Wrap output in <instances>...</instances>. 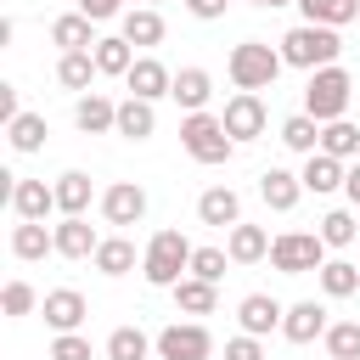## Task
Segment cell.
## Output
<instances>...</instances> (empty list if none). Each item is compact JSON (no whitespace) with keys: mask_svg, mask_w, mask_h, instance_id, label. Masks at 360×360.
I'll return each instance as SVG.
<instances>
[{"mask_svg":"<svg viewBox=\"0 0 360 360\" xmlns=\"http://www.w3.org/2000/svg\"><path fill=\"white\" fill-rule=\"evenodd\" d=\"M56 79H62L68 90H90V79H96V51H68V56L56 62Z\"/></svg>","mask_w":360,"mask_h":360,"instance_id":"cell-33","label":"cell"},{"mask_svg":"<svg viewBox=\"0 0 360 360\" xmlns=\"http://www.w3.org/2000/svg\"><path fill=\"white\" fill-rule=\"evenodd\" d=\"M96 270H101V276H129V270H135V242H129V236H101Z\"/></svg>","mask_w":360,"mask_h":360,"instance_id":"cell-27","label":"cell"},{"mask_svg":"<svg viewBox=\"0 0 360 360\" xmlns=\"http://www.w3.org/2000/svg\"><path fill=\"white\" fill-rule=\"evenodd\" d=\"M180 146H186L197 163H225V158L236 152V141L225 135V124H219L214 112H186V124H180Z\"/></svg>","mask_w":360,"mask_h":360,"instance_id":"cell-5","label":"cell"},{"mask_svg":"<svg viewBox=\"0 0 360 360\" xmlns=\"http://www.w3.org/2000/svg\"><path fill=\"white\" fill-rule=\"evenodd\" d=\"M124 84H129V96H135V101H158V96H169V90H174V73H169L158 56H135V68L124 73Z\"/></svg>","mask_w":360,"mask_h":360,"instance_id":"cell-10","label":"cell"},{"mask_svg":"<svg viewBox=\"0 0 360 360\" xmlns=\"http://www.w3.org/2000/svg\"><path fill=\"white\" fill-rule=\"evenodd\" d=\"M0 309H6V315H34V309H39V292H34L28 281H6Z\"/></svg>","mask_w":360,"mask_h":360,"instance_id":"cell-39","label":"cell"},{"mask_svg":"<svg viewBox=\"0 0 360 360\" xmlns=\"http://www.w3.org/2000/svg\"><path fill=\"white\" fill-rule=\"evenodd\" d=\"M146 349H152V338L141 326H118L107 338V360H146Z\"/></svg>","mask_w":360,"mask_h":360,"instance_id":"cell-36","label":"cell"},{"mask_svg":"<svg viewBox=\"0 0 360 360\" xmlns=\"http://www.w3.org/2000/svg\"><path fill=\"white\" fill-rule=\"evenodd\" d=\"M124 39H129V45H158V39H163V17H158V6H135V11H124Z\"/></svg>","mask_w":360,"mask_h":360,"instance_id":"cell-29","label":"cell"},{"mask_svg":"<svg viewBox=\"0 0 360 360\" xmlns=\"http://www.w3.org/2000/svg\"><path fill=\"white\" fill-rule=\"evenodd\" d=\"M343 191H349V202H354V208H360V163H354V169H349V180H343Z\"/></svg>","mask_w":360,"mask_h":360,"instance_id":"cell-46","label":"cell"},{"mask_svg":"<svg viewBox=\"0 0 360 360\" xmlns=\"http://www.w3.org/2000/svg\"><path fill=\"white\" fill-rule=\"evenodd\" d=\"M11 253H17L22 264H34V259H45V253H56V231H45V225H34V219H22V225L11 231Z\"/></svg>","mask_w":360,"mask_h":360,"instance_id":"cell-22","label":"cell"},{"mask_svg":"<svg viewBox=\"0 0 360 360\" xmlns=\"http://www.w3.org/2000/svg\"><path fill=\"white\" fill-rule=\"evenodd\" d=\"M174 304L186 309V315H214V281H197V276H186L180 287H174Z\"/></svg>","mask_w":360,"mask_h":360,"instance_id":"cell-35","label":"cell"},{"mask_svg":"<svg viewBox=\"0 0 360 360\" xmlns=\"http://www.w3.org/2000/svg\"><path fill=\"white\" fill-rule=\"evenodd\" d=\"M152 129H158L152 101H135V96H129V101H118V135H124V141H146Z\"/></svg>","mask_w":360,"mask_h":360,"instance_id":"cell-26","label":"cell"},{"mask_svg":"<svg viewBox=\"0 0 360 360\" xmlns=\"http://www.w3.org/2000/svg\"><path fill=\"white\" fill-rule=\"evenodd\" d=\"M225 259H231L225 248H197V253H191V276H197V281H219V276H225Z\"/></svg>","mask_w":360,"mask_h":360,"instance_id":"cell-40","label":"cell"},{"mask_svg":"<svg viewBox=\"0 0 360 360\" xmlns=\"http://www.w3.org/2000/svg\"><path fill=\"white\" fill-rule=\"evenodd\" d=\"M79 11H84L90 22H107V17H118V11H124V0H79Z\"/></svg>","mask_w":360,"mask_h":360,"instance_id":"cell-43","label":"cell"},{"mask_svg":"<svg viewBox=\"0 0 360 360\" xmlns=\"http://www.w3.org/2000/svg\"><path fill=\"white\" fill-rule=\"evenodd\" d=\"M39 315H45V326H51V332H79V326H84V315H90V304H84V292L56 287V292H45Z\"/></svg>","mask_w":360,"mask_h":360,"instance_id":"cell-9","label":"cell"},{"mask_svg":"<svg viewBox=\"0 0 360 360\" xmlns=\"http://www.w3.org/2000/svg\"><path fill=\"white\" fill-rule=\"evenodd\" d=\"M96 248H101V236L90 231L84 214H73V219L56 225V253H62V259H96Z\"/></svg>","mask_w":360,"mask_h":360,"instance_id":"cell-16","label":"cell"},{"mask_svg":"<svg viewBox=\"0 0 360 360\" xmlns=\"http://www.w3.org/2000/svg\"><path fill=\"white\" fill-rule=\"evenodd\" d=\"M219 124H225V135H231V141H259V135H264V101H259L253 90H242V96H231V101H225Z\"/></svg>","mask_w":360,"mask_h":360,"instance_id":"cell-8","label":"cell"},{"mask_svg":"<svg viewBox=\"0 0 360 360\" xmlns=\"http://www.w3.org/2000/svg\"><path fill=\"white\" fill-rule=\"evenodd\" d=\"M321 242H326V248H349V242H354V214H349V208H332V214L321 219Z\"/></svg>","mask_w":360,"mask_h":360,"instance_id":"cell-38","label":"cell"},{"mask_svg":"<svg viewBox=\"0 0 360 360\" xmlns=\"http://www.w3.org/2000/svg\"><path fill=\"white\" fill-rule=\"evenodd\" d=\"M304 22H321V28H343L360 17V0H298Z\"/></svg>","mask_w":360,"mask_h":360,"instance_id":"cell-25","label":"cell"},{"mask_svg":"<svg viewBox=\"0 0 360 360\" xmlns=\"http://www.w3.org/2000/svg\"><path fill=\"white\" fill-rule=\"evenodd\" d=\"M298 180H304V191H315V197H326V191H338V186L349 180V169H343L338 158H326V152H315V158L304 163V174H298Z\"/></svg>","mask_w":360,"mask_h":360,"instance_id":"cell-21","label":"cell"},{"mask_svg":"<svg viewBox=\"0 0 360 360\" xmlns=\"http://www.w3.org/2000/svg\"><path fill=\"white\" fill-rule=\"evenodd\" d=\"M338 28H321V22H298L287 39H281V62L287 68H304V73H321V68H338Z\"/></svg>","mask_w":360,"mask_h":360,"instance_id":"cell-1","label":"cell"},{"mask_svg":"<svg viewBox=\"0 0 360 360\" xmlns=\"http://www.w3.org/2000/svg\"><path fill=\"white\" fill-rule=\"evenodd\" d=\"M73 124L84 129V135H101V129H118V101H107V96H79V107H73Z\"/></svg>","mask_w":360,"mask_h":360,"instance_id":"cell-18","label":"cell"},{"mask_svg":"<svg viewBox=\"0 0 360 360\" xmlns=\"http://www.w3.org/2000/svg\"><path fill=\"white\" fill-rule=\"evenodd\" d=\"M101 214H107V225H135L146 214V191L135 180H118V186L101 191Z\"/></svg>","mask_w":360,"mask_h":360,"instance_id":"cell-11","label":"cell"},{"mask_svg":"<svg viewBox=\"0 0 360 360\" xmlns=\"http://www.w3.org/2000/svg\"><path fill=\"white\" fill-rule=\"evenodd\" d=\"M11 208H17V219H34V225H45V214L56 208V186H45V180H17V191H11Z\"/></svg>","mask_w":360,"mask_h":360,"instance_id":"cell-14","label":"cell"},{"mask_svg":"<svg viewBox=\"0 0 360 360\" xmlns=\"http://www.w3.org/2000/svg\"><path fill=\"white\" fill-rule=\"evenodd\" d=\"M321 152H326V158H338V163H349V158L360 152V129H354L349 118H338V124H321Z\"/></svg>","mask_w":360,"mask_h":360,"instance_id":"cell-31","label":"cell"},{"mask_svg":"<svg viewBox=\"0 0 360 360\" xmlns=\"http://www.w3.org/2000/svg\"><path fill=\"white\" fill-rule=\"evenodd\" d=\"M225 360H264V343L242 332V338H231V343H225Z\"/></svg>","mask_w":360,"mask_h":360,"instance_id":"cell-42","label":"cell"},{"mask_svg":"<svg viewBox=\"0 0 360 360\" xmlns=\"http://www.w3.org/2000/svg\"><path fill=\"white\" fill-rule=\"evenodd\" d=\"M349 90H354V79H349L343 68H321V73H309V84H304V112H309L315 124H338L343 107H349Z\"/></svg>","mask_w":360,"mask_h":360,"instance_id":"cell-4","label":"cell"},{"mask_svg":"<svg viewBox=\"0 0 360 360\" xmlns=\"http://www.w3.org/2000/svg\"><path fill=\"white\" fill-rule=\"evenodd\" d=\"M225 253H231V264H259V259L270 253V236H264L259 225H231Z\"/></svg>","mask_w":360,"mask_h":360,"instance_id":"cell-24","label":"cell"},{"mask_svg":"<svg viewBox=\"0 0 360 360\" xmlns=\"http://www.w3.org/2000/svg\"><path fill=\"white\" fill-rule=\"evenodd\" d=\"M326 354H332V360H360V321L326 326Z\"/></svg>","mask_w":360,"mask_h":360,"instance_id":"cell-37","label":"cell"},{"mask_svg":"<svg viewBox=\"0 0 360 360\" xmlns=\"http://www.w3.org/2000/svg\"><path fill=\"white\" fill-rule=\"evenodd\" d=\"M146 6H158V0H146Z\"/></svg>","mask_w":360,"mask_h":360,"instance_id":"cell-48","label":"cell"},{"mask_svg":"<svg viewBox=\"0 0 360 360\" xmlns=\"http://www.w3.org/2000/svg\"><path fill=\"white\" fill-rule=\"evenodd\" d=\"M259 197H264L276 214H287V208H298L304 180H298V174H287V169H264V174H259Z\"/></svg>","mask_w":360,"mask_h":360,"instance_id":"cell-17","label":"cell"},{"mask_svg":"<svg viewBox=\"0 0 360 360\" xmlns=\"http://www.w3.org/2000/svg\"><path fill=\"white\" fill-rule=\"evenodd\" d=\"M169 96H174V101H180L186 112H202V107H208V96H214V79H208L202 68H180V73H174V90H169Z\"/></svg>","mask_w":360,"mask_h":360,"instance_id":"cell-20","label":"cell"},{"mask_svg":"<svg viewBox=\"0 0 360 360\" xmlns=\"http://www.w3.org/2000/svg\"><path fill=\"white\" fill-rule=\"evenodd\" d=\"M56 208H62V219H73V214L90 208V174H84V169L56 174Z\"/></svg>","mask_w":360,"mask_h":360,"instance_id":"cell-23","label":"cell"},{"mask_svg":"<svg viewBox=\"0 0 360 360\" xmlns=\"http://www.w3.org/2000/svg\"><path fill=\"white\" fill-rule=\"evenodd\" d=\"M191 242L180 236V231H158L152 242H146V253H141V276L152 281V287H180L186 276L180 270H191Z\"/></svg>","mask_w":360,"mask_h":360,"instance_id":"cell-2","label":"cell"},{"mask_svg":"<svg viewBox=\"0 0 360 360\" xmlns=\"http://www.w3.org/2000/svg\"><path fill=\"white\" fill-rule=\"evenodd\" d=\"M236 315H242V332H248V338H264V332H276V326L287 321V309H281L270 292H248V298L236 304Z\"/></svg>","mask_w":360,"mask_h":360,"instance_id":"cell-12","label":"cell"},{"mask_svg":"<svg viewBox=\"0 0 360 360\" xmlns=\"http://www.w3.org/2000/svg\"><path fill=\"white\" fill-rule=\"evenodd\" d=\"M259 6H298V0H259Z\"/></svg>","mask_w":360,"mask_h":360,"instance_id":"cell-47","label":"cell"},{"mask_svg":"<svg viewBox=\"0 0 360 360\" xmlns=\"http://www.w3.org/2000/svg\"><path fill=\"white\" fill-rule=\"evenodd\" d=\"M135 68V45L118 34V39H96V73H112V79H124Z\"/></svg>","mask_w":360,"mask_h":360,"instance_id":"cell-30","label":"cell"},{"mask_svg":"<svg viewBox=\"0 0 360 360\" xmlns=\"http://www.w3.org/2000/svg\"><path fill=\"white\" fill-rule=\"evenodd\" d=\"M326 242H321V231H281L276 242H270V264L281 270V276H309V270H321L326 259Z\"/></svg>","mask_w":360,"mask_h":360,"instance_id":"cell-6","label":"cell"},{"mask_svg":"<svg viewBox=\"0 0 360 360\" xmlns=\"http://www.w3.org/2000/svg\"><path fill=\"white\" fill-rule=\"evenodd\" d=\"M11 118H17V90L0 84V124H11Z\"/></svg>","mask_w":360,"mask_h":360,"instance_id":"cell-45","label":"cell"},{"mask_svg":"<svg viewBox=\"0 0 360 360\" xmlns=\"http://www.w3.org/2000/svg\"><path fill=\"white\" fill-rule=\"evenodd\" d=\"M6 141H11L17 152H39V146H45V118H39V112H17V118L6 124Z\"/></svg>","mask_w":360,"mask_h":360,"instance_id":"cell-34","label":"cell"},{"mask_svg":"<svg viewBox=\"0 0 360 360\" xmlns=\"http://www.w3.org/2000/svg\"><path fill=\"white\" fill-rule=\"evenodd\" d=\"M225 6H231V0H186V11H191V17H202V22L225 17Z\"/></svg>","mask_w":360,"mask_h":360,"instance_id":"cell-44","label":"cell"},{"mask_svg":"<svg viewBox=\"0 0 360 360\" xmlns=\"http://www.w3.org/2000/svg\"><path fill=\"white\" fill-rule=\"evenodd\" d=\"M51 360H90V338H79V332H56Z\"/></svg>","mask_w":360,"mask_h":360,"instance_id":"cell-41","label":"cell"},{"mask_svg":"<svg viewBox=\"0 0 360 360\" xmlns=\"http://www.w3.org/2000/svg\"><path fill=\"white\" fill-rule=\"evenodd\" d=\"M281 338H287V343H315V338H326V309H321L315 298L292 304L287 321H281Z\"/></svg>","mask_w":360,"mask_h":360,"instance_id":"cell-13","label":"cell"},{"mask_svg":"<svg viewBox=\"0 0 360 360\" xmlns=\"http://www.w3.org/2000/svg\"><path fill=\"white\" fill-rule=\"evenodd\" d=\"M281 141H287L292 152H304V158H315V152H321V124H315L309 112H292V118L281 124Z\"/></svg>","mask_w":360,"mask_h":360,"instance_id":"cell-32","label":"cell"},{"mask_svg":"<svg viewBox=\"0 0 360 360\" xmlns=\"http://www.w3.org/2000/svg\"><path fill=\"white\" fill-rule=\"evenodd\" d=\"M248 6H259V0H248Z\"/></svg>","mask_w":360,"mask_h":360,"instance_id":"cell-49","label":"cell"},{"mask_svg":"<svg viewBox=\"0 0 360 360\" xmlns=\"http://www.w3.org/2000/svg\"><path fill=\"white\" fill-rule=\"evenodd\" d=\"M152 349H158V360H208L214 354V338L197 321H174V326H163L152 338Z\"/></svg>","mask_w":360,"mask_h":360,"instance_id":"cell-7","label":"cell"},{"mask_svg":"<svg viewBox=\"0 0 360 360\" xmlns=\"http://www.w3.org/2000/svg\"><path fill=\"white\" fill-rule=\"evenodd\" d=\"M51 45H62V56H68V51H96L90 17H84V11H68V17H56V22H51Z\"/></svg>","mask_w":360,"mask_h":360,"instance_id":"cell-19","label":"cell"},{"mask_svg":"<svg viewBox=\"0 0 360 360\" xmlns=\"http://www.w3.org/2000/svg\"><path fill=\"white\" fill-rule=\"evenodd\" d=\"M315 276H321V292H326V298H349V292H360V264H349V259H326Z\"/></svg>","mask_w":360,"mask_h":360,"instance_id":"cell-28","label":"cell"},{"mask_svg":"<svg viewBox=\"0 0 360 360\" xmlns=\"http://www.w3.org/2000/svg\"><path fill=\"white\" fill-rule=\"evenodd\" d=\"M197 219L202 225H242V197L231 186H208L197 197Z\"/></svg>","mask_w":360,"mask_h":360,"instance_id":"cell-15","label":"cell"},{"mask_svg":"<svg viewBox=\"0 0 360 360\" xmlns=\"http://www.w3.org/2000/svg\"><path fill=\"white\" fill-rule=\"evenodd\" d=\"M225 68H231L236 90H253V96H259V90H270V84H276V73H281L287 62H281V51H270L264 39H242V45L231 51V62H225Z\"/></svg>","mask_w":360,"mask_h":360,"instance_id":"cell-3","label":"cell"}]
</instances>
